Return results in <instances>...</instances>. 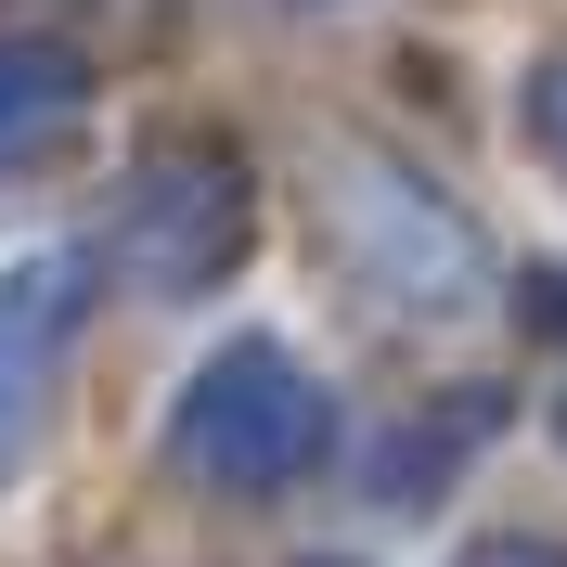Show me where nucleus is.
I'll return each mask as SVG.
<instances>
[{
  "label": "nucleus",
  "instance_id": "nucleus-1",
  "mask_svg": "<svg viewBox=\"0 0 567 567\" xmlns=\"http://www.w3.org/2000/svg\"><path fill=\"white\" fill-rule=\"evenodd\" d=\"M310 219H322V246H336V271H349L361 297L413 310V322L477 310V284H491L477 233L439 207V181H413L400 155H374V142H349V130L310 155Z\"/></svg>",
  "mask_w": 567,
  "mask_h": 567
},
{
  "label": "nucleus",
  "instance_id": "nucleus-2",
  "mask_svg": "<svg viewBox=\"0 0 567 567\" xmlns=\"http://www.w3.org/2000/svg\"><path fill=\"white\" fill-rule=\"evenodd\" d=\"M322 439H336V413H322V388L297 374V349H271V336H233V349L181 388V425H168V452L194 464V477H219V491H297L322 464Z\"/></svg>",
  "mask_w": 567,
  "mask_h": 567
},
{
  "label": "nucleus",
  "instance_id": "nucleus-3",
  "mask_svg": "<svg viewBox=\"0 0 567 567\" xmlns=\"http://www.w3.org/2000/svg\"><path fill=\"white\" fill-rule=\"evenodd\" d=\"M246 168L219 155V142H155L116 194V271L142 297H207L233 258H246Z\"/></svg>",
  "mask_w": 567,
  "mask_h": 567
},
{
  "label": "nucleus",
  "instance_id": "nucleus-4",
  "mask_svg": "<svg viewBox=\"0 0 567 567\" xmlns=\"http://www.w3.org/2000/svg\"><path fill=\"white\" fill-rule=\"evenodd\" d=\"M78 322H91V258L39 246V258L0 271V491L39 452V413H52V374H65Z\"/></svg>",
  "mask_w": 567,
  "mask_h": 567
},
{
  "label": "nucleus",
  "instance_id": "nucleus-5",
  "mask_svg": "<svg viewBox=\"0 0 567 567\" xmlns=\"http://www.w3.org/2000/svg\"><path fill=\"white\" fill-rule=\"evenodd\" d=\"M78 116H91L78 52H52V39H0V168H27V155L78 142Z\"/></svg>",
  "mask_w": 567,
  "mask_h": 567
},
{
  "label": "nucleus",
  "instance_id": "nucleus-6",
  "mask_svg": "<svg viewBox=\"0 0 567 567\" xmlns=\"http://www.w3.org/2000/svg\"><path fill=\"white\" fill-rule=\"evenodd\" d=\"M529 142L567 168V52H542V78H529Z\"/></svg>",
  "mask_w": 567,
  "mask_h": 567
},
{
  "label": "nucleus",
  "instance_id": "nucleus-7",
  "mask_svg": "<svg viewBox=\"0 0 567 567\" xmlns=\"http://www.w3.org/2000/svg\"><path fill=\"white\" fill-rule=\"evenodd\" d=\"M464 567H567V542H477Z\"/></svg>",
  "mask_w": 567,
  "mask_h": 567
},
{
  "label": "nucleus",
  "instance_id": "nucleus-8",
  "mask_svg": "<svg viewBox=\"0 0 567 567\" xmlns=\"http://www.w3.org/2000/svg\"><path fill=\"white\" fill-rule=\"evenodd\" d=\"M529 310H542V322L567 336V271H529Z\"/></svg>",
  "mask_w": 567,
  "mask_h": 567
}]
</instances>
